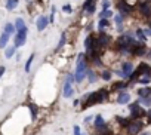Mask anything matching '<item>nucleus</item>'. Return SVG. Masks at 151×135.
<instances>
[{
    "label": "nucleus",
    "mask_w": 151,
    "mask_h": 135,
    "mask_svg": "<svg viewBox=\"0 0 151 135\" xmlns=\"http://www.w3.org/2000/svg\"><path fill=\"white\" fill-rule=\"evenodd\" d=\"M5 71H6V69H5V67H0V77H2V76L5 74Z\"/></svg>",
    "instance_id": "ea45409f"
},
{
    "label": "nucleus",
    "mask_w": 151,
    "mask_h": 135,
    "mask_svg": "<svg viewBox=\"0 0 151 135\" xmlns=\"http://www.w3.org/2000/svg\"><path fill=\"white\" fill-rule=\"evenodd\" d=\"M74 80H76V76H74L73 73L67 74V82H68V83H71V85H73V82H74Z\"/></svg>",
    "instance_id": "f704fd0d"
},
{
    "label": "nucleus",
    "mask_w": 151,
    "mask_h": 135,
    "mask_svg": "<svg viewBox=\"0 0 151 135\" xmlns=\"http://www.w3.org/2000/svg\"><path fill=\"white\" fill-rule=\"evenodd\" d=\"M123 18H124V17H123L122 14H117V15L114 17V21H116V25H122V24H123Z\"/></svg>",
    "instance_id": "bb28decb"
},
{
    "label": "nucleus",
    "mask_w": 151,
    "mask_h": 135,
    "mask_svg": "<svg viewBox=\"0 0 151 135\" xmlns=\"http://www.w3.org/2000/svg\"><path fill=\"white\" fill-rule=\"evenodd\" d=\"M136 37H138L139 40H142V42L147 40V34H145V31L141 30V28H136Z\"/></svg>",
    "instance_id": "4be33fe9"
},
{
    "label": "nucleus",
    "mask_w": 151,
    "mask_h": 135,
    "mask_svg": "<svg viewBox=\"0 0 151 135\" xmlns=\"http://www.w3.org/2000/svg\"><path fill=\"white\" fill-rule=\"evenodd\" d=\"M138 95L141 98H147V97H151V88H141L138 91Z\"/></svg>",
    "instance_id": "f3484780"
},
{
    "label": "nucleus",
    "mask_w": 151,
    "mask_h": 135,
    "mask_svg": "<svg viewBox=\"0 0 151 135\" xmlns=\"http://www.w3.org/2000/svg\"><path fill=\"white\" fill-rule=\"evenodd\" d=\"M111 17H113V12H111L110 9L102 11V12L99 14V18H101V19H108V18H111Z\"/></svg>",
    "instance_id": "412c9836"
},
{
    "label": "nucleus",
    "mask_w": 151,
    "mask_h": 135,
    "mask_svg": "<svg viewBox=\"0 0 151 135\" xmlns=\"http://www.w3.org/2000/svg\"><path fill=\"white\" fill-rule=\"evenodd\" d=\"M148 2H151V0H148Z\"/></svg>",
    "instance_id": "c03bdc74"
},
{
    "label": "nucleus",
    "mask_w": 151,
    "mask_h": 135,
    "mask_svg": "<svg viewBox=\"0 0 151 135\" xmlns=\"http://www.w3.org/2000/svg\"><path fill=\"white\" fill-rule=\"evenodd\" d=\"M93 39H95V36H93V34H89V36L86 37V40H85V48H86V51H91V49H92Z\"/></svg>",
    "instance_id": "a211bd4d"
},
{
    "label": "nucleus",
    "mask_w": 151,
    "mask_h": 135,
    "mask_svg": "<svg viewBox=\"0 0 151 135\" xmlns=\"http://www.w3.org/2000/svg\"><path fill=\"white\" fill-rule=\"evenodd\" d=\"M122 70H123V73L126 74V77L129 79L130 74L133 73V64H132V62H123V64H122Z\"/></svg>",
    "instance_id": "0eeeda50"
},
{
    "label": "nucleus",
    "mask_w": 151,
    "mask_h": 135,
    "mask_svg": "<svg viewBox=\"0 0 151 135\" xmlns=\"http://www.w3.org/2000/svg\"><path fill=\"white\" fill-rule=\"evenodd\" d=\"M138 103L139 104H144V105H151V97H147V98H141L139 97Z\"/></svg>",
    "instance_id": "393cba45"
},
{
    "label": "nucleus",
    "mask_w": 151,
    "mask_h": 135,
    "mask_svg": "<svg viewBox=\"0 0 151 135\" xmlns=\"http://www.w3.org/2000/svg\"><path fill=\"white\" fill-rule=\"evenodd\" d=\"M141 135H148V134H147V132H144V134H141Z\"/></svg>",
    "instance_id": "37998d69"
},
{
    "label": "nucleus",
    "mask_w": 151,
    "mask_h": 135,
    "mask_svg": "<svg viewBox=\"0 0 151 135\" xmlns=\"http://www.w3.org/2000/svg\"><path fill=\"white\" fill-rule=\"evenodd\" d=\"M117 103L119 104H129L130 103V95L127 92H122L119 97H117Z\"/></svg>",
    "instance_id": "1a4fd4ad"
},
{
    "label": "nucleus",
    "mask_w": 151,
    "mask_h": 135,
    "mask_svg": "<svg viewBox=\"0 0 151 135\" xmlns=\"http://www.w3.org/2000/svg\"><path fill=\"white\" fill-rule=\"evenodd\" d=\"M96 94H98V104H99V103H104V101L107 100L108 92H107L105 89H99V91H96Z\"/></svg>",
    "instance_id": "dca6fc26"
},
{
    "label": "nucleus",
    "mask_w": 151,
    "mask_h": 135,
    "mask_svg": "<svg viewBox=\"0 0 151 135\" xmlns=\"http://www.w3.org/2000/svg\"><path fill=\"white\" fill-rule=\"evenodd\" d=\"M117 8H119V11H120V14L123 17H126V15H129L132 12V6L126 2V0H120V2L117 3Z\"/></svg>",
    "instance_id": "20e7f679"
},
{
    "label": "nucleus",
    "mask_w": 151,
    "mask_h": 135,
    "mask_svg": "<svg viewBox=\"0 0 151 135\" xmlns=\"http://www.w3.org/2000/svg\"><path fill=\"white\" fill-rule=\"evenodd\" d=\"M65 42H67V34H65V33H62V34H61V40H59V43H58V48H56V49H61V48L65 45Z\"/></svg>",
    "instance_id": "a878e982"
},
{
    "label": "nucleus",
    "mask_w": 151,
    "mask_h": 135,
    "mask_svg": "<svg viewBox=\"0 0 151 135\" xmlns=\"http://www.w3.org/2000/svg\"><path fill=\"white\" fill-rule=\"evenodd\" d=\"M117 31H119V33L123 31V24H122V25H117Z\"/></svg>",
    "instance_id": "a19ab883"
},
{
    "label": "nucleus",
    "mask_w": 151,
    "mask_h": 135,
    "mask_svg": "<svg viewBox=\"0 0 151 135\" xmlns=\"http://www.w3.org/2000/svg\"><path fill=\"white\" fill-rule=\"evenodd\" d=\"M126 83L124 82H119V83H114V89H117V91H123V89H126Z\"/></svg>",
    "instance_id": "cd10ccee"
},
{
    "label": "nucleus",
    "mask_w": 151,
    "mask_h": 135,
    "mask_svg": "<svg viewBox=\"0 0 151 135\" xmlns=\"http://www.w3.org/2000/svg\"><path fill=\"white\" fill-rule=\"evenodd\" d=\"M108 27V21L107 19H101L99 22H98V28L99 30H104V28H107Z\"/></svg>",
    "instance_id": "c85d7f7f"
},
{
    "label": "nucleus",
    "mask_w": 151,
    "mask_h": 135,
    "mask_svg": "<svg viewBox=\"0 0 151 135\" xmlns=\"http://www.w3.org/2000/svg\"><path fill=\"white\" fill-rule=\"evenodd\" d=\"M88 77H89V82H91V83L96 82V79H98L96 73H95V71H92V70H88Z\"/></svg>",
    "instance_id": "b1692460"
},
{
    "label": "nucleus",
    "mask_w": 151,
    "mask_h": 135,
    "mask_svg": "<svg viewBox=\"0 0 151 135\" xmlns=\"http://www.w3.org/2000/svg\"><path fill=\"white\" fill-rule=\"evenodd\" d=\"M116 73H117V76H120V77H122V79H127V77H126V74H124V73H123V70H117V71H116Z\"/></svg>",
    "instance_id": "4c0bfd02"
},
{
    "label": "nucleus",
    "mask_w": 151,
    "mask_h": 135,
    "mask_svg": "<svg viewBox=\"0 0 151 135\" xmlns=\"http://www.w3.org/2000/svg\"><path fill=\"white\" fill-rule=\"evenodd\" d=\"M33 61H34V53H31V55H30V58H28V61L25 62V73H30V69H31Z\"/></svg>",
    "instance_id": "5701e85b"
},
{
    "label": "nucleus",
    "mask_w": 151,
    "mask_h": 135,
    "mask_svg": "<svg viewBox=\"0 0 151 135\" xmlns=\"http://www.w3.org/2000/svg\"><path fill=\"white\" fill-rule=\"evenodd\" d=\"M55 12H56V8L52 6V14H50V17H49V21H50V22H53V19H55Z\"/></svg>",
    "instance_id": "c9c22d12"
},
{
    "label": "nucleus",
    "mask_w": 151,
    "mask_h": 135,
    "mask_svg": "<svg viewBox=\"0 0 151 135\" xmlns=\"http://www.w3.org/2000/svg\"><path fill=\"white\" fill-rule=\"evenodd\" d=\"M139 108H141V107H139V103H138V101L129 105V111H130V113H133V111H136V110H139Z\"/></svg>",
    "instance_id": "c756f323"
},
{
    "label": "nucleus",
    "mask_w": 151,
    "mask_h": 135,
    "mask_svg": "<svg viewBox=\"0 0 151 135\" xmlns=\"http://www.w3.org/2000/svg\"><path fill=\"white\" fill-rule=\"evenodd\" d=\"M27 33H28L27 28H24V30H21V31H17V36L14 37V45H15L17 48L25 45V42H27Z\"/></svg>",
    "instance_id": "f03ea898"
},
{
    "label": "nucleus",
    "mask_w": 151,
    "mask_h": 135,
    "mask_svg": "<svg viewBox=\"0 0 151 135\" xmlns=\"http://www.w3.org/2000/svg\"><path fill=\"white\" fill-rule=\"evenodd\" d=\"M95 128H96V131L105 128V120H104V117L101 114H96L95 116Z\"/></svg>",
    "instance_id": "9b49d317"
},
{
    "label": "nucleus",
    "mask_w": 151,
    "mask_h": 135,
    "mask_svg": "<svg viewBox=\"0 0 151 135\" xmlns=\"http://www.w3.org/2000/svg\"><path fill=\"white\" fill-rule=\"evenodd\" d=\"M62 11H64L65 14H71V12H73V8H71V5H64V6H62Z\"/></svg>",
    "instance_id": "72a5a7b5"
},
{
    "label": "nucleus",
    "mask_w": 151,
    "mask_h": 135,
    "mask_svg": "<svg viewBox=\"0 0 151 135\" xmlns=\"http://www.w3.org/2000/svg\"><path fill=\"white\" fill-rule=\"evenodd\" d=\"M101 77H102L104 80H110V79H111V71H108V70H105V71H102V74H101Z\"/></svg>",
    "instance_id": "473e14b6"
},
{
    "label": "nucleus",
    "mask_w": 151,
    "mask_h": 135,
    "mask_svg": "<svg viewBox=\"0 0 151 135\" xmlns=\"http://www.w3.org/2000/svg\"><path fill=\"white\" fill-rule=\"evenodd\" d=\"M95 11H96V6H95V3H92V5L86 9V14H88V15H92V14H95Z\"/></svg>",
    "instance_id": "2f4dec72"
},
{
    "label": "nucleus",
    "mask_w": 151,
    "mask_h": 135,
    "mask_svg": "<svg viewBox=\"0 0 151 135\" xmlns=\"http://www.w3.org/2000/svg\"><path fill=\"white\" fill-rule=\"evenodd\" d=\"M30 110H31V117H33V119H36V117H37V105L30 104Z\"/></svg>",
    "instance_id": "7c9ffc66"
},
{
    "label": "nucleus",
    "mask_w": 151,
    "mask_h": 135,
    "mask_svg": "<svg viewBox=\"0 0 151 135\" xmlns=\"http://www.w3.org/2000/svg\"><path fill=\"white\" fill-rule=\"evenodd\" d=\"M145 34H147V36H151V28H147V30H145Z\"/></svg>",
    "instance_id": "79ce46f5"
},
{
    "label": "nucleus",
    "mask_w": 151,
    "mask_h": 135,
    "mask_svg": "<svg viewBox=\"0 0 151 135\" xmlns=\"http://www.w3.org/2000/svg\"><path fill=\"white\" fill-rule=\"evenodd\" d=\"M15 28H17V31H21V30L27 28V25H25V22H24L22 18H17L15 19Z\"/></svg>",
    "instance_id": "ddd939ff"
},
{
    "label": "nucleus",
    "mask_w": 151,
    "mask_h": 135,
    "mask_svg": "<svg viewBox=\"0 0 151 135\" xmlns=\"http://www.w3.org/2000/svg\"><path fill=\"white\" fill-rule=\"evenodd\" d=\"M15 52H17V46H15V45H14V46H8L6 51H5V56L9 59V58H12V56L15 55Z\"/></svg>",
    "instance_id": "2eb2a0df"
},
{
    "label": "nucleus",
    "mask_w": 151,
    "mask_h": 135,
    "mask_svg": "<svg viewBox=\"0 0 151 135\" xmlns=\"http://www.w3.org/2000/svg\"><path fill=\"white\" fill-rule=\"evenodd\" d=\"M74 135H82V132H80V128H79V126H74Z\"/></svg>",
    "instance_id": "58836bf2"
},
{
    "label": "nucleus",
    "mask_w": 151,
    "mask_h": 135,
    "mask_svg": "<svg viewBox=\"0 0 151 135\" xmlns=\"http://www.w3.org/2000/svg\"><path fill=\"white\" fill-rule=\"evenodd\" d=\"M107 9H110V2L108 0H104L102 2V11H107Z\"/></svg>",
    "instance_id": "e433bc0d"
},
{
    "label": "nucleus",
    "mask_w": 151,
    "mask_h": 135,
    "mask_svg": "<svg viewBox=\"0 0 151 135\" xmlns=\"http://www.w3.org/2000/svg\"><path fill=\"white\" fill-rule=\"evenodd\" d=\"M139 11L144 17H151V2H141L139 3Z\"/></svg>",
    "instance_id": "39448f33"
},
{
    "label": "nucleus",
    "mask_w": 151,
    "mask_h": 135,
    "mask_svg": "<svg viewBox=\"0 0 151 135\" xmlns=\"http://www.w3.org/2000/svg\"><path fill=\"white\" fill-rule=\"evenodd\" d=\"M19 3V0H6V9L8 11H14Z\"/></svg>",
    "instance_id": "6ab92c4d"
},
{
    "label": "nucleus",
    "mask_w": 151,
    "mask_h": 135,
    "mask_svg": "<svg viewBox=\"0 0 151 135\" xmlns=\"http://www.w3.org/2000/svg\"><path fill=\"white\" fill-rule=\"evenodd\" d=\"M135 43V37L130 36V33H126V34H122L119 39H117V49L120 48H126V46H132Z\"/></svg>",
    "instance_id": "f257e3e1"
},
{
    "label": "nucleus",
    "mask_w": 151,
    "mask_h": 135,
    "mask_svg": "<svg viewBox=\"0 0 151 135\" xmlns=\"http://www.w3.org/2000/svg\"><path fill=\"white\" fill-rule=\"evenodd\" d=\"M96 39L99 40V43H101L104 48H105V46H107V45L111 42V37H110L108 34H104V33H101L99 36H96Z\"/></svg>",
    "instance_id": "9d476101"
},
{
    "label": "nucleus",
    "mask_w": 151,
    "mask_h": 135,
    "mask_svg": "<svg viewBox=\"0 0 151 135\" xmlns=\"http://www.w3.org/2000/svg\"><path fill=\"white\" fill-rule=\"evenodd\" d=\"M64 97H65V98L73 97V86H71V83H68V82L64 83Z\"/></svg>",
    "instance_id": "f8f14e48"
},
{
    "label": "nucleus",
    "mask_w": 151,
    "mask_h": 135,
    "mask_svg": "<svg viewBox=\"0 0 151 135\" xmlns=\"http://www.w3.org/2000/svg\"><path fill=\"white\" fill-rule=\"evenodd\" d=\"M9 39H11V34H8V33L3 31L2 36H0V49H6V48H8Z\"/></svg>",
    "instance_id": "6e6552de"
},
{
    "label": "nucleus",
    "mask_w": 151,
    "mask_h": 135,
    "mask_svg": "<svg viewBox=\"0 0 151 135\" xmlns=\"http://www.w3.org/2000/svg\"><path fill=\"white\" fill-rule=\"evenodd\" d=\"M3 31L12 36V34H14V33L17 31V28H15V24H11V22H8V24H5V27H3Z\"/></svg>",
    "instance_id": "4468645a"
},
{
    "label": "nucleus",
    "mask_w": 151,
    "mask_h": 135,
    "mask_svg": "<svg viewBox=\"0 0 151 135\" xmlns=\"http://www.w3.org/2000/svg\"><path fill=\"white\" fill-rule=\"evenodd\" d=\"M76 82H77V83H82V80L88 76V71H76Z\"/></svg>",
    "instance_id": "aec40b11"
},
{
    "label": "nucleus",
    "mask_w": 151,
    "mask_h": 135,
    "mask_svg": "<svg viewBox=\"0 0 151 135\" xmlns=\"http://www.w3.org/2000/svg\"><path fill=\"white\" fill-rule=\"evenodd\" d=\"M126 129H127V132H129L130 135H136V134L141 132V129H142V123H141L139 120H132V122L126 126Z\"/></svg>",
    "instance_id": "7ed1b4c3"
},
{
    "label": "nucleus",
    "mask_w": 151,
    "mask_h": 135,
    "mask_svg": "<svg viewBox=\"0 0 151 135\" xmlns=\"http://www.w3.org/2000/svg\"><path fill=\"white\" fill-rule=\"evenodd\" d=\"M49 22H50V21H49V18H47V17H45V15L39 17V18H37V22H36L37 30H39V31L46 30V27H47V24H49Z\"/></svg>",
    "instance_id": "423d86ee"
}]
</instances>
